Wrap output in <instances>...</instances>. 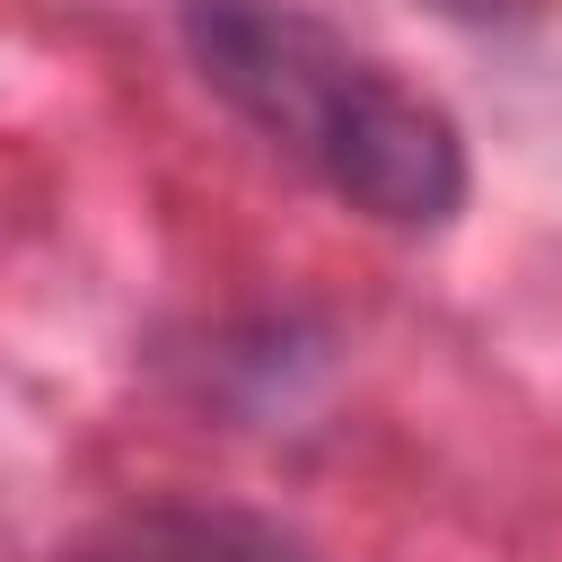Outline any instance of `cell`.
Listing matches in <instances>:
<instances>
[{"instance_id":"2","label":"cell","mask_w":562,"mask_h":562,"mask_svg":"<svg viewBox=\"0 0 562 562\" xmlns=\"http://www.w3.org/2000/svg\"><path fill=\"white\" fill-rule=\"evenodd\" d=\"M61 562H316V544L237 501H132L97 518Z\"/></svg>"},{"instance_id":"1","label":"cell","mask_w":562,"mask_h":562,"mask_svg":"<svg viewBox=\"0 0 562 562\" xmlns=\"http://www.w3.org/2000/svg\"><path fill=\"white\" fill-rule=\"evenodd\" d=\"M184 61L202 88L342 211L430 237L465 211V132L386 53L307 0H176Z\"/></svg>"}]
</instances>
